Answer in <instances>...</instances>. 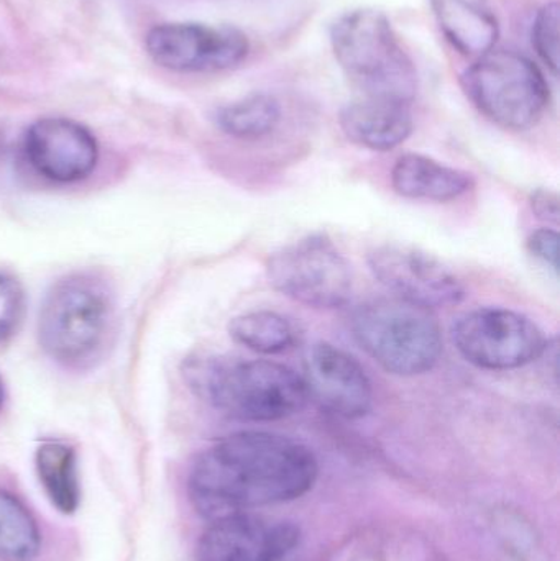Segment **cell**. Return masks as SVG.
<instances>
[{
  "mask_svg": "<svg viewBox=\"0 0 560 561\" xmlns=\"http://www.w3.org/2000/svg\"><path fill=\"white\" fill-rule=\"evenodd\" d=\"M311 448L270 432H239L199 455L187 481L191 503L214 520L305 496L318 480Z\"/></svg>",
  "mask_w": 560,
  "mask_h": 561,
  "instance_id": "6da1fadb",
  "label": "cell"
},
{
  "mask_svg": "<svg viewBox=\"0 0 560 561\" xmlns=\"http://www.w3.org/2000/svg\"><path fill=\"white\" fill-rule=\"evenodd\" d=\"M184 378L203 401L236 421H283L311 399L302 376L268 359L197 356L184 365Z\"/></svg>",
  "mask_w": 560,
  "mask_h": 561,
  "instance_id": "7a4b0ae2",
  "label": "cell"
},
{
  "mask_svg": "<svg viewBox=\"0 0 560 561\" xmlns=\"http://www.w3.org/2000/svg\"><path fill=\"white\" fill-rule=\"evenodd\" d=\"M329 36L358 98L411 105L418 92L416 66L385 13L374 9L342 13Z\"/></svg>",
  "mask_w": 560,
  "mask_h": 561,
  "instance_id": "3957f363",
  "label": "cell"
},
{
  "mask_svg": "<svg viewBox=\"0 0 560 561\" xmlns=\"http://www.w3.org/2000/svg\"><path fill=\"white\" fill-rule=\"evenodd\" d=\"M114 319L108 284L94 273H75L59 279L43 300L39 345L66 368H88L104 353L114 332Z\"/></svg>",
  "mask_w": 560,
  "mask_h": 561,
  "instance_id": "277c9868",
  "label": "cell"
},
{
  "mask_svg": "<svg viewBox=\"0 0 560 561\" xmlns=\"http://www.w3.org/2000/svg\"><path fill=\"white\" fill-rule=\"evenodd\" d=\"M351 330L362 350L391 375H426L443 355V330L433 310L398 297L355 307Z\"/></svg>",
  "mask_w": 560,
  "mask_h": 561,
  "instance_id": "5b68a950",
  "label": "cell"
},
{
  "mask_svg": "<svg viewBox=\"0 0 560 561\" xmlns=\"http://www.w3.org/2000/svg\"><path fill=\"white\" fill-rule=\"evenodd\" d=\"M460 81L480 114L506 130H529L548 111V81L519 53L492 49L477 58Z\"/></svg>",
  "mask_w": 560,
  "mask_h": 561,
  "instance_id": "8992f818",
  "label": "cell"
},
{
  "mask_svg": "<svg viewBox=\"0 0 560 561\" xmlns=\"http://www.w3.org/2000/svg\"><path fill=\"white\" fill-rule=\"evenodd\" d=\"M266 278L273 289L312 309H339L352 296L351 266L322 233L273 253L266 262Z\"/></svg>",
  "mask_w": 560,
  "mask_h": 561,
  "instance_id": "52a82bcc",
  "label": "cell"
},
{
  "mask_svg": "<svg viewBox=\"0 0 560 561\" xmlns=\"http://www.w3.org/2000/svg\"><path fill=\"white\" fill-rule=\"evenodd\" d=\"M453 342L460 355L487 371H512L545 355L548 336L525 313L483 307L464 313L453 325Z\"/></svg>",
  "mask_w": 560,
  "mask_h": 561,
  "instance_id": "ba28073f",
  "label": "cell"
},
{
  "mask_svg": "<svg viewBox=\"0 0 560 561\" xmlns=\"http://www.w3.org/2000/svg\"><path fill=\"white\" fill-rule=\"evenodd\" d=\"M148 55L174 72H220L237 68L250 51L242 30L230 25L171 22L153 26L145 39Z\"/></svg>",
  "mask_w": 560,
  "mask_h": 561,
  "instance_id": "9c48e42d",
  "label": "cell"
},
{
  "mask_svg": "<svg viewBox=\"0 0 560 561\" xmlns=\"http://www.w3.org/2000/svg\"><path fill=\"white\" fill-rule=\"evenodd\" d=\"M368 266L393 297L424 309H446L466 299V287L449 268L411 247H378L368 255Z\"/></svg>",
  "mask_w": 560,
  "mask_h": 561,
  "instance_id": "30bf717a",
  "label": "cell"
},
{
  "mask_svg": "<svg viewBox=\"0 0 560 561\" xmlns=\"http://www.w3.org/2000/svg\"><path fill=\"white\" fill-rule=\"evenodd\" d=\"M299 537V527L289 520L236 514L210 524L197 543V561H279Z\"/></svg>",
  "mask_w": 560,
  "mask_h": 561,
  "instance_id": "8fae6325",
  "label": "cell"
},
{
  "mask_svg": "<svg viewBox=\"0 0 560 561\" xmlns=\"http://www.w3.org/2000/svg\"><path fill=\"white\" fill-rule=\"evenodd\" d=\"M30 167L53 183L85 180L99 160V145L89 128L71 118L46 117L28 128L23 141Z\"/></svg>",
  "mask_w": 560,
  "mask_h": 561,
  "instance_id": "7c38bea8",
  "label": "cell"
},
{
  "mask_svg": "<svg viewBox=\"0 0 560 561\" xmlns=\"http://www.w3.org/2000/svg\"><path fill=\"white\" fill-rule=\"evenodd\" d=\"M309 396L339 417L355 421L374 408V386L364 366L332 343H316L306 356Z\"/></svg>",
  "mask_w": 560,
  "mask_h": 561,
  "instance_id": "4fadbf2b",
  "label": "cell"
},
{
  "mask_svg": "<svg viewBox=\"0 0 560 561\" xmlns=\"http://www.w3.org/2000/svg\"><path fill=\"white\" fill-rule=\"evenodd\" d=\"M342 131L352 144L375 151H390L413 134L410 105L358 98L342 108Z\"/></svg>",
  "mask_w": 560,
  "mask_h": 561,
  "instance_id": "5bb4252c",
  "label": "cell"
},
{
  "mask_svg": "<svg viewBox=\"0 0 560 561\" xmlns=\"http://www.w3.org/2000/svg\"><path fill=\"white\" fill-rule=\"evenodd\" d=\"M434 19L454 49L480 58L495 49L500 23L490 0H430Z\"/></svg>",
  "mask_w": 560,
  "mask_h": 561,
  "instance_id": "9a60e30c",
  "label": "cell"
},
{
  "mask_svg": "<svg viewBox=\"0 0 560 561\" xmlns=\"http://www.w3.org/2000/svg\"><path fill=\"white\" fill-rule=\"evenodd\" d=\"M473 184L472 174L424 154H403L391 170V186L407 199L450 203L469 193Z\"/></svg>",
  "mask_w": 560,
  "mask_h": 561,
  "instance_id": "2e32d148",
  "label": "cell"
},
{
  "mask_svg": "<svg viewBox=\"0 0 560 561\" xmlns=\"http://www.w3.org/2000/svg\"><path fill=\"white\" fill-rule=\"evenodd\" d=\"M35 465L39 483L53 506L65 516L75 514L81 501L75 448L62 442H45L36 450Z\"/></svg>",
  "mask_w": 560,
  "mask_h": 561,
  "instance_id": "e0dca14e",
  "label": "cell"
},
{
  "mask_svg": "<svg viewBox=\"0 0 560 561\" xmlns=\"http://www.w3.org/2000/svg\"><path fill=\"white\" fill-rule=\"evenodd\" d=\"M229 333L239 345L262 355H278L292 348L298 340L295 325L273 310H252L233 317Z\"/></svg>",
  "mask_w": 560,
  "mask_h": 561,
  "instance_id": "ac0fdd59",
  "label": "cell"
},
{
  "mask_svg": "<svg viewBox=\"0 0 560 561\" xmlns=\"http://www.w3.org/2000/svg\"><path fill=\"white\" fill-rule=\"evenodd\" d=\"M282 121L278 101L268 94H252L217 112V125L224 134L239 140H260L275 131Z\"/></svg>",
  "mask_w": 560,
  "mask_h": 561,
  "instance_id": "d6986e66",
  "label": "cell"
},
{
  "mask_svg": "<svg viewBox=\"0 0 560 561\" xmlns=\"http://www.w3.org/2000/svg\"><path fill=\"white\" fill-rule=\"evenodd\" d=\"M42 547V534L25 504L0 490V561H33Z\"/></svg>",
  "mask_w": 560,
  "mask_h": 561,
  "instance_id": "ffe728a7",
  "label": "cell"
},
{
  "mask_svg": "<svg viewBox=\"0 0 560 561\" xmlns=\"http://www.w3.org/2000/svg\"><path fill=\"white\" fill-rule=\"evenodd\" d=\"M559 3L552 0L539 10L533 23V46L555 76L559 71Z\"/></svg>",
  "mask_w": 560,
  "mask_h": 561,
  "instance_id": "44dd1931",
  "label": "cell"
},
{
  "mask_svg": "<svg viewBox=\"0 0 560 561\" xmlns=\"http://www.w3.org/2000/svg\"><path fill=\"white\" fill-rule=\"evenodd\" d=\"M25 310V294L22 284L9 273L0 272V342L9 339Z\"/></svg>",
  "mask_w": 560,
  "mask_h": 561,
  "instance_id": "7402d4cb",
  "label": "cell"
},
{
  "mask_svg": "<svg viewBox=\"0 0 560 561\" xmlns=\"http://www.w3.org/2000/svg\"><path fill=\"white\" fill-rule=\"evenodd\" d=\"M529 253L539 262L552 270L558 275L559 272V236L556 230L541 229L532 233L528 239Z\"/></svg>",
  "mask_w": 560,
  "mask_h": 561,
  "instance_id": "603a6c76",
  "label": "cell"
},
{
  "mask_svg": "<svg viewBox=\"0 0 560 561\" xmlns=\"http://www.w3.org/2000/svg\"><path fill=\"white\" fill-rule=\"evenodd\" d=\"M533 213L536 217L546 222L558 224L559 222V197L558 194L551 193V191H536L532 197Z\"/></svg>",
  "mask_w": 560,
  "mask_h": 561,
  "instance_id": "cb8c5ba5",
  "label": "cell"
},
{
  "mask_svg": "<svg viewBox=\"0 0 560 561\" xmlns=\"http://www.w3.org/2000/svg\"><path fill=\"white\" fill-rule=\"evenodd\" d=\"M3 401H5V386H3V379L0 376V408H2Z\"/></svg>",
  "mask_w": 560,
  "mask_h": 561,
  "instance_id": "d4e9b609",
  "label": "cell"
}]
</instances>
